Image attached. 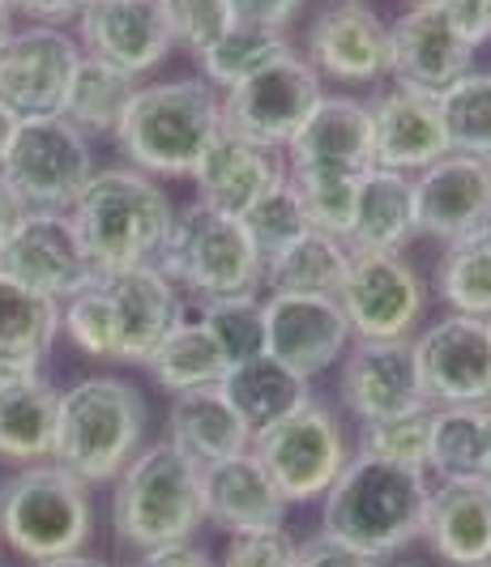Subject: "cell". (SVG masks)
I'll return each mask as SVG.
<instances>
[{"instance_id": "4fadbf2b", "label": "cell", "mask_w": 491, "mask_h": 567, "mask_svg": "<svg viewBox=\"0 0 491 567\" xmlns=\"http://www.w3.org/2000/svg\"><path fill=\"white\" fill-rule=\"evenodd\" d=\"M410 346H415L423 398L432 405H488L491 401V324L483 316H440Z\"/></svg>"}, {"instance_id": "8d00e7d4", "label": "cell", "mask_w": 491, "mask_h": 567, "mask_svg": "<svg viewBox=\"0 0 491 567\" xmlns=\"http://www.w3.org/2000/svg\"><path fill=\"white\" fill-rule=\"evenodd\" d=\"M436 290L453 312L491 320V230L444 252L436 269Z\"/></svg>"}, {"instance_id": "44dd1931", "label": "cell", "mask_w": 491, "mask_h": 567, "mask_svg": "<svg viewBox=\"0 0 491 567\" xmlns=\"http://www.w3.org/2000/svg\"><path fill=\"white\" fill-rule=\"evenodd\" d=\"M287 154L283 150H269L248 137H235V133H218L214 142L205 145L202 163L193 167V184H197V200L218 209V214H232L244 218L260 197H269L274 188L287 184Z\"/></svg>"}, {"instance_id": "11a10c76", "label": "cell", "mask_w": 491, "mask_h": 567, "mask_svg": "<svg viewBox=\"0 0 491 567\" xmlns=\"http://www.w3.org/2000/svg\"><path fill=\"white\" fill-rule=\"evenodd\" d=\"M479 410H483V478H491V401Z\"/></svg>"}, {"instance_id": "9f6ffc18", "label": "cell", "mask_w": 491, "mask_h": 567, "mask_svg": "<svg viewBox=\"0 0 491 567\" xmlns=\"http://www.w3.org/2000/svg\"><path fill=\"white\" fill-rule=\"evenodd\" d=\"M13 133H18V120L0 107V158H4V150H9V142H13Z\"/></svg>"}, {"instance_id": "f907efd6", "label": "cell", "mask_w": 491, "mask_h": 567, "mask_svg": "<svg viewBox=\"0 0 491 567\" xmlns=\"http://www.w3.org/2000/svg\"><path fill=\"white\" fill-rule=\"evenodd\" d=\"M43 375V354H22V350H0V393Z\"/></svg>"}, {"instance_id": "ab89813d", "label": "cell", "mask_w": 491, "mask_h": 567, "mask_svg": "<svg viewBox=\"0 0 491 567\" xmlns=\"http://www.w3.org/2000/svg\"><path fill=\"white\" fill-rule=\"evenodd\" d=\"M432 414H436V405H419V410H406V414L380 419V423H364L359 453L380 456V461H389V465H406V470L428 474Z\"/></svg>"}, {"instance_id": "603a6c76", "label": "cell", "mask_w": 491, "mask_h": 567, "mask_svg": "<svg viewBox=\"0 0 491 567\" xmlns=\"http://www.w3.org/2000/svg\"><path fill=\"white\" fill-rule=\"evenodd\" d=\"M372 163V112L350 94H325L287 145V171L368 175Z\"/></svg>"}, {"instance_id": "83f0119b", "label": "cell", "mask_w": 491, "mask_h": 567, "mask_svg": "<svg viewBox=\"0 0 491 567\" xmlns=\"http://www.w3.org/2000/svg\"><path fill=\"white\" fill-rule=\"evenodd\" d=\"M415 235H419L415 179L380 167L359 175L355 218H350V230H347L350 252H402Z\"/></svg>"}, {"instance_id": "ba28073f", "label": "cell", "mask_w": 491, "mask_h": 567, "mask_svg": "<svg viewBox=\"0 0 491 567\" xmlns=\"http://www.w3.org/2000/svg\"><path fill=\"white\" fill-rule=\"evenodd\" d=\"M248 453L260 461V470L269 474V483L278 486L287 508L290 504L325 499V491L338 483L342 465L350 461L347 440H342V423L320 401H308L295 414L257 431Z\"/></svg>"}, {"instance_id": "74e56055", "label": "cell", "mask_w": 491, "mask_h": 567, "mask_svg": "<svg viewBox=\"0 0 491 567\" xmlns=\"http://www.w3.org/2000/svg\"><path fill=\"white\" fill-rule=\"evenodd\" d=\"M428 470L440 478L483 474V410L479 405H436Z\"/></svg>"}, {"instance_id": "f35d334b", "label": "cell", "mask_w": 491, "mask_h": 567, "mask_svg": "<svg viewBox=\"0 0 491 567\" xmlns=\"http://www.w3.org/2000/svg\"><path fill=\"white\" fill-rule=\"evenodd\" d=\"M205 333L223 350L227 368L232 363H248L265 354V299L260 295H232V299H209L202 303Z\"/></svg>"}, {"instance_id": "db71d44e", "label": "cell", "mask_w": 491, "mask_h": 567, "mask_svg": "<svg viewBox=\"0 0 491 567\" xmlns=\"http://www.w3.org/2000/svg\"><path fill=\"white\" fill-rule=\"evenodd\" d=\"M30 567H103V564L78 550V555H57V559H39V564H30Z\"/></svg>"}, {"instance_id": "91938a15", "label": "cell", "mask_w": 491, "mask_h": 567, "mask_svg": "<svg viewBox=\"0 0 491 567\" xmlns=\"http://www.w3.org/2000/svg\"><path fill=\"white\" fill-rule=\"evenodd\" d=\"M415 4H428V0H415Z\"/></svg>"}, {"instance_id": "ffe728a7", "label": "cell", "mask_w": 491, "mask_h": 567, "mask_svg": "<svg viewBox=\"0 0 491 567\" xmlns=\"http://www.w3.org/2000/svg\"><path fill=\"white\" fill-rule=\"evenodd\" d=\"M342 405L359 423H380L406 410L432 405L423 398L419 368H415V346L402 341H355L342 354Z\"/></svg>"}, {"instance_id": "f5cc1de1", "label": "cell", "mask_w": 491, "mask_h": 567, "mask_svg": "<svg viewBox=\"0 0 491 567\" xmlns=\"http://www.w3.org/2000/svg\"><path fill=\"white\" fill-rule=\"evenodd\" d=\"M30 214V205L18 193H13V184L0 175V248L9 244V235L22 227V218Z\"/></svg>"}, {"instance_id": "836d02e7", "label": "cell", "mask_w": 491, "mask_h": 567, "mask_svg": "<svg viewBox=\"0 0 491 567\" xmlns=\"http://www.w3.org/2000/svg\"><path fill=\"white\" fill-rule=\"evenodd\" d=\"M295 48L287 43V34L283 30H265V27H244V22H235L209 52L197 56L202 64V78L218 94L223 90H232V85L248 82V78H257L260 69H269L274 60L290 56Z\"/></svg>"}, {"instance_id": "94428289", "label": "cell", "mask_w": 491, "mask_h": 567, "mask_svg": "<svg viewBox=\"0 0 491 567\" xmlns=\"http://www.w3.org/2000/svg\"><path fill=\"white\" fill-rule=\"evenodd\" d=\"M488 324H491V320H488Z\"/></svg>"}, {"instance_id": "5bb4252c", "label": "cell", "mask_w": 491, "mask_h": 567, "mask_svg": "<svg viewBox=\"0 0 491 567\" xmlns=\"http://www.w3.org/2000/svg\"><path fill=\"white\" fill-rule=\"evenodd\" d=\"M78 48L82 56L142 78L172 56L175 34L167 27L163 0H90L78 13Z\"/></svg>"}, {"instance_id": "1f68e13d", "label": "cell", "mask_w": 491, "mask_h": 567, "mask_svg": "<svg viewBox=\"0 0 491 567\" xmlns=\"http://www.w3.org/2000/svg\"><path fill=\"white\" fill-rule=\"evenodd\" d=\"M137 94V78L120 73L112 64L94 56L78 60V73L69 82V94H64V120L86 133V137H116V128L124 124V112Z\"/></svg>"}, {"instance_id": "277c9868", "label": "cell", "mask_w": 491, "mask_h": 567, "mask_svg": "<svg viewBox=\"0 0 491 567\" xmlns=\"http://www.w3.org/2000/svg\"><path fill=\"white\" fill-rule=\"evenodd\" d=\"M145 398L120 375H86L60 393L57 461L78 483H116L145 449Z\"/></svg>"}, {"instance_id": "2e32d148", "label": "cell", "mask_w": 491, "mask_h": 567, "mask_svg": "<svg viewBox=\"0 0 491 567\" xmlns=\"http://www.w3.org/2000/svg\"><path fill=\"white\" fill-rule=\"evenodd\" d=\"M474 64V48L453 30L440 0L410 4L389 22V78L406 90L444 94Z\"/></svg>"}, {"instance_id": "ee69618b", "label": "cell", "mask_w": 491, "mask_h": 567, "mask_svg": "<svg viewBox=\"0 0 491 567\" xmlns=\"http://www.w3.org/2000/svg\"><path fill=\"white\" fill-rule=\"evenodd\" d=\"M175 48H188L193 56L209 52L235 27L232 0H163Z\"/></svg>"}, {"instance_id": "816d5d0a", "label": "cell", "mask_w": 491, "mask_h": 567, "mask_svg": "<svg viewBox=\"0 0 491 567\" xmlns=\"http://www.w3.org/2000/svg\"><path fill=\"white\" fill-rule=\"evenodd\" d=\"M142 567H214V559L205 555L202 546H193V542H175V546L145 550Z\"/></svg>"}, {"instance_id": "9a60e30c", "label": "cell", "mask_w": 491, "mask_h": 567, "mask_svg": "<svg viewBox=\"0 0 491 567\" xmlns=\"http://www.w3.org/2000/svg\"><path fill=\"white\" fill-rule=\"evenodd\" d=\"M304 60L317 69L320 82H380L389 78V22L364 0H338L308 27Z\"/></svg>"}, {"instance_id": "7c38bea8", "label": "cell", "mask_w": 491, "mask_h": 567, "mask_svg": "<svg viewBox=\"0 0 491 567\" xmlns=\"http://www.w3.org/2000/svg\"><path fill=\"white\" fill-rule=\"evenodd\" d=\"M78 60L82 48L64 27L13 30L0 48V107L18 124L60 115Z\"/></svg>"}, {"instance_id": "6da1fadb", "label": "cell", "mask_w": 491, "mask_h": 567, "mask_svg": "<svg viewBox=\"0 0 491 567\" xmlns=\"http://www.w3.org/2000/svg\"><path fill=\"white\" fill-rule=\"evenodd\" d=\"M69 223L90 274L116 278L158 260L175 223V205L154 175L137 167H103L73 200Z\"/></svg>"}, {"instance_id": "5b68a950", "label": "cell", "mask_w": 491, "mask_h": 567, "mask_svg": "<svg viewBox=\"0 0 491 567\" xmlns=\"http://www.w3.org/2000/svg\"><path fill=\"white\" fill-rule=\"evenodd\" d=\"M112 525L120 542L137 550L193 542V534L205 525L202 465L180 456L167 440L142 449L116 478Z\"/></svg>"}, {"instance_id": "7402d4cb", "label": "cell", "mask_w": 491, "mask_h": 567, "mask_svg": "<svg viewBox=\"0 0 491 567\" xmlns=\"http://www.w3.org/2000/svg\"><path fill=\"white\" fill-rule=\"evenodd\" d=\"M368 112H372V163L380 171H398L415 179L419 171H428L449 154L436 94L393 85L376 94Z\"/></svg>"}, {"instance_id": "d6986e66", "label": "cell", "mask_w": 491, "mask_h": 567, "mask_svg": "<svg viewBox=\"0 0 491 567\" xmlns=\"http://www.w3.org/2000/svg\"><path fill=\"white\" fill-rule=\"evenodd\" d=\"M350 350V324L338 299L265 295V354L313 380Z\"/></svg>"}, {"instance_id": "7bdbcfd3", "label": "cell", "mask_w": 491, "mask_h": 567, "mask_svg": "<svg viewBox=\"0 0 491 567\" xmlns=\"http://www.w3.org/2000/svg\"><path fill=\"white\" fill-rule=\"evenodd\" d=\"M290 188L308 214V227L347 239L350 218H355V175H325V171H290Z\"/></svg>"}, {"instance_id": "f546056e", "label": "cell", "mask_w": 491, "mask_h": 567, "mask_svg": "<svg viewBox=\"0 0 491 567\" xmlns=\"http://www.w3.org/2000/svg\"><path fill=\"white\" fill-rule=\"evenodd\" d=\"M60 389L34 375L27 384L0 393V456L18 465H43L57 453Z\"/></svg>"}, {"instance_id": "bcb514c9", "label": "cell", "mask_w": 491, "mask_h": 567, "mask_svg": "<svg viewBox=\"0 0 491 567\" xmlns=\"http://www.w3.org/2000/svg\"><path fill=\"white\" fill-rule=\"evenodd\" d=\"M290 567H376L372 555H359V550H350L342 542L334 538H308L299 542V550H295V564Z\"/></svg>"}, {"instance_id": "9c48e42d", "label": "cell", "mask_w": 491, "mask_h": 567, "mask_svg": "<svg viewBox=\"0 0 491 567\" xmlns=\"http://www.w3.org/2000/svg\"><path fill=\"white\" fill-rule=\"evenodd\" d=\"M94 171L99 167L90 137L78 133L64 115L22 120L0 158V175L13 184V193L43 214H69L73 200L86 193Z\"/></svg>"}, {"instance_id": "cb8c5ba5", "label": "cell", "mask_w": 491, "mask_h": 567, "mask_svg": "<svg viewBox=\"0 0 491 567\" xmlns=\"http://www.w3.org/2000/svg\"><path fill=\"white\" fill-rule=\"evenodd\" d=\"M419 538H428L440 564L491 567V478H440L428 495Z\"/></svg>"}, {"instance_id": "8992f818", "label": "cell", "mask_w": 491, "mask_h": 567, "mask_svg": "<svg viewBox=\"0 0 491 567\" xmlns=\"http://www.w3.org/2000/svg\"><path fill=\"white\" fill-rule=\"evenodd\" d=\"M175 290L209 299H232V295H260L265 265L248 239V230L232 214H218L202 200L175 209V223L167 230V244L154 260Z\"/></svg>"}, {"instance_id": "3957f363", "label": "cell", "mask_w": 491, "mask_h": 567, "mask_svg": "<svg viewBox=\"0 0 491 567\" xmlns=\"http://www.w3.org/2000/svg\"><path fill=\"white\" fill-rule=\"evenodd\" d=\"M223 133V94L205 78L137 85L124 124L116 128L120 154L145 175H193L205 145Z\"/></svg>"}, {"instance_id": "e575fe53", "label": "cell", "mask_w": 491, "mask_h": 567, "mask_svg": "<svg viewBox=\"0 0 491 567\" xmlns=\"http://www.w3.org/2000/svg\"><path fill=\"white\" fill-rule=\"evenodd\" d=\"M436 103H440L449 154L491 163V73L470 69L444 94H436Z\"/></svg>"}, {"instance_id": "681fc988", "label": "cell", "mask_w": 491, "mask_h": 567, "mask_svg": "<svg viewBox=\"0 0 491 567\" xmlns=\"http://www.w3.org/2000/svg\"><path fill=\"white\" fill-rule=\"evenodd\" d=\"M440 4H444L453 30L479 52V48L488 43V4H483V0H440Z\"/></svg>"}, {"instance_id": "f1b7e54d", "label": "cell", "mask_w": 491, "mask_h": 567, "mask_svg": "<svg viewBox=\"0 0 491 567\" xmlns=\"http://www.w3.org/2000/svg\"><path fill=\"white\" fill-rule=\"evenodd\" d=\"M218 389L227 393V401L235 405V414L248 423L253 435L313 401L308 380L295 375L290 368H283V363L269 359V354H257V359H248V363H232L227 375L218 380Z\"/></svg>"}, {"instance_id": "30bf717a", "label": "cell", "mask_w": 491, "mask_h": 567, "mask_svg": "<svg viewBox=\"0 0 491 567\" xmlns=\"http://www.w3.org/2000/svg\"><path fill=\"white\" fill-rule=\"evenodd\" d=\"M320 99H325L320 73L299 52H290L269 69H260L257 78L223 90V128L269 150H287Z\"/></svg>"}, {"instance_id": "d590c367", "label": "cell", "mask_w": 491, "mask_h": 567, "mask_svg": "<svg viewBox=\"0 0 491 567\" xmlns=\"http://www.w3.org/2000/svg\"><path fill=\"white\" fill-rule=\"evenodd\" d=\"M60 338V303L48 295H34L27 286L9 282L0 274V350L43 354Z\"/></svg>"}, {"instance_id": "c3c4849f", "label": "cell", "mask_w": 491, "mask_h": 567, "mask_svg": "<svg viewBox=\"0 0 491 567\" xmlns=\"http://www.w3.org/2000/svg\"><path fill=\"white\" fill-rule=\"evenodd\" d=\"M13 9V18L22 13L34 27H60V22H78V13L90 0H4Z\"/></svg>"}, {"instance_id": "7a4b0ae2", "label": "cell", "mask_w": 491, "mask_h": 567, "mask_svg": "<svg viewBox=\"0 0 491 567\" xmlns=\"http://www.w3.org/2000/svg\"><path fill=\"white\" fill-rule=\"evenodd\" d=\"M428 495V474L359 453L342 465L338 483L325 491L320 534L372 559L398 555L423 534Z\"/></svg>"}, {"instance_id": "e0dca14e", "label": "cell", "mask_w": 491, "mask_h": 567, "mask_svg": "<svg viewBox=\"0 0 491 567\" xmlns=\"http://www.w3.org/2000/svg\"><path fill=\"white\" fill-rule=\"evenodd\" d=\"M415 218L419 235L444 248L491 230V163L444 154L415 175Z\"/></svg>"}, {"instance_id": "8fae6325", "label": "cell", "mask_w": 491, "mask_h": 567, "mask_svg": "<svg viewBox=\"0 0 491 567\" xmlns=\"http://www.w3.org/2000/svg\"><path fill=\"white\" fill-rule=\"evenodd\" d=\"M428 290L402 252H350L338 308L355 341H402L419 324Z\"/></svg>"}, {"instance_id": "4316f807", "label": "cell", "mask_w": 491, "mask_h": 567, "mask_svg": "<svg viewBox=\"0 0 491 567\" xmlns=\"http://www.w3.org/2000/svg\"><path fill=\"white\" fill-rule=\"evenodd\" d=\"M167 444L193 465H218L227 456H239L253 449V431L235 414V405L218 384L175 393L167 405Z\"/></svg>"}, {"instance_id": "60d3db41", "label": "cell", "mask_w": 491, "mask_h": 567, "mask_svg": "<svg viewBox=\"0 0 491 567\" xmlns=\"http://www.w3.org/2000/svg\"><path fill=\"white\" fill-rule=\"evenodd\" d=\"M60 329L90 359H116V308L103 278H94L60 303Z\"/></svg>"}, {"instance_id": "f6af8a7d", "label": "cell", "mask_w": 491, "mask_h": 567, "mask_svg": "<svg viewBox=\"0 0 491 567\" xmlns=\"http://www.w3.org/2000/svg\"><path fill=\"white\" fill-rule=\"evenodd\" d=\"M295 550H299V542L290 538L283 525L257 529V534H232L218 567H290Z\"/></svg>"}, {"instance_id": "d6a6232c", "label": "cell", "mask_w": 491, "mask_h": 567, "mask_svg": "<svg viewBox=\"0 0 491 567\" xmlns=\"http://www.w3.org/2000/svg\"><path fill=\"white\" fill-rule=\"evenodd\" d=\"M145 371L167 389V393H193V389H209L227 375V359L205 333L202 320H180L163 346L145 359Z\"/></svg>"}, {"instance_id": "7dc6e473", "label": "cell", "mask_w": 491, "mask_h": 567, "mask_svg": "<svg viewBox=\"0 0 491 567\" xmlns=\"http://www.w3.org/2000/svg\"><path fill=\"white\" fill-rule=\"evenodd\" d=\"M304 9V0H232L235 22L265 30H287V22Z\"/></svg>"}, {"instance_id": "6f0895ef", "label": "cell", "mask_w": 491, "mask_h": 567, "mask_svg": "<svg viewBox=\"0 0 491 567\" xmlns=\"http://www.w3.org/2000/svg\"><path fill=\"white\" fill-rule=\"evenodd\" d=\"M9 34H13V9L0 0V48L9 43Z\"/></svg>"}, {"instance_id": "52a82bcc", "label": "cell", "mask_w": 491, "mask_h": 567, "mask_svg": "<svg viewBox=\"0 0 491 567\" xmlns=\"http://www.w3.org/2000/svg\"><path fill=\"white\" fill-rule=\"evenodd\" d=\"M90 525L94 512L86 483H78L57 461L22 465L0 483V538L30 564L78 555L90 538Z\"/></svg>"}, {"instance_id": "b9f144b4", "label": "cell", "mask_w": 491, "mask_h": 567, "mask_svg": "<svg viewBox=\"0 0 491 567\" xmlns=\"http://www.w3.org/2000/svg\"><path fill=\"white\" fill-rule=\"evenodd\" d=\"M244 230H248V239H253V248H257L260 265H269L274 256H283L295 244V239H304L308 235V214H304V205L295 197V188H290V175L283 188H274L269 197H260L244 218Z\"/></svg>"}, {"instance_id": "4dcf8cb0", "label": "cell", "mask_w": 491, "mask_h": 567, "mask_svg": "<svg viewBox=\"0 0 491 567\" xmlns=\"http://www.w3.org/2000/svg\"><path fill=\"white\" fill-rule=\"evenodd\" d=\"M350 248L347 239L308 230L304 239H295L287 252L274 256L265 265V286L269 295H317V299H338V290L347 282Z\"/></svg>"}, {"instance_id": "d4e9b609", "label": "cell", "mask_w": 491, "mask_h": 567, "mask_svg": "<svg viewBox=\"0 0 491 567\" xmlns=\"http://www.w3.org/2000/svg\"><path fill=\"white\" fill-rule=\"evenodd\" d=\"M116 308V363H142L163 346L180 316V290L158 265H142L116 278H103Z\"/></svg>"}, {"instance_id": "ac0fdd59", "label": "cell", "mask_w": 491, "mask_h": 567, "mask_svg": "<svg viewBox=\"0 0 491 567\" xmlns=\"http://www.w3.org/2000/svg\"><path fill=\"white\" fill-rule=\"evenodd\" d=\"M0 274L57 303L94 282L69 214H43V209H30L22 227L9 235V244L0 248Z\"/></svg>"}, {"instance_id": "680465c9", "label": "cell", "mask_w": 491, "mask_h": 567, "mask_svg": "<svg viewBox=\"0 0 491 567\" xmlns=\"http://www.w3.org/2000/svg\"><path fill=\"white\" fill-rule=\"evenodd\" d=\"M488 4V39H491V0H483Z\"/></svg>"}, {"instance_id": "484cf974", "label": "cell", "mask_w": 491, "mask_h": 567, "mask_svg": "<svg viewBox=\"0 0 491 567\" xmlns=\"http://www.w3.org/2000/svg\"><path fill=\"white\" fill-rule=\"evenodd\" d=\"M202 504L205 520L227 529V534H257V529H278L287 516V499L269 474L260 470L253 453L227 456L218 465L202 470Z\"/></svg>"}]
</instances>
